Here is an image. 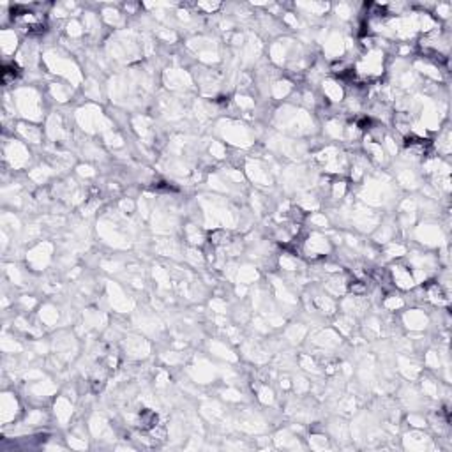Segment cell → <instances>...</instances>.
Masks as SVG:
<instances>
[{
	"label": "cell",
	"instance_id": "obj_1",
	"mask_svg": "<svg viewBox=\"0 0 452 452\" xmlns=\"http://www.w3.org/2000/svg\"><path fill=\"white\" fill-rule=\"evenodd\" d=\"M48 15L50 13L44 9L43 4H16L9 11L13 27L25 32L27 36H39V34H43L46 30Z\"/></svg>",
	"mask_w": 452,
	"mask_h": 452
},
{
	"label": "cell",
	"instance_id": "obj_2",
	"mask_svg": "<svg viewBox=\"0 0 452 452\" xmlns=\"http://www.w3.org/2000/svg\"><path fill=\"white\" fill-rule=\"evenodd\" d=\"M389 276H391V283H394V286H398L399 290H412L413 285H415L413 272L406 265H401V263L394 265L389 270Z\"/></svg>",
	"mask_w": 452,
	"mask_h": 452
},
{
	"label": "cell",
	"instance_id": "obj_3",
	"mask_svg": "<svg viewBox=\"0 0 452 452\" xmlns=\"http://www.w3.org/2000/svg\"><path fill=\"white\" fill-rule=\"evenodd\" d=\"M297 9L302 11V15H313V16H322L330 9L329 4L323 2H308V4H297Z\"/></svg>",
	"mask_w": 452,
	"mask_h": 452
},
{
	"label": "cell",
	"instance_id": "obj_4",
	"mask_svg": "<svg viewBox=\"0 0 452 452\" xmlns=\"http://www.w3.org/2000/svg\"><path fill=\"white\" fill-rule=\"evenodd\" d=\"M16 44H18V37H16L15 30H2V50H4V53H13L16 50Z\"/></svg>",
	"mask_w": 452,
	"mask_h": 452
},
{
	"label": "cell",
	"instance_id": "obj_5",
	"mask_svg": "<svg viewBox=\"0 0 452 452\" xmlns=\"http://www.w3.org/2000/svg\"><path fill=\"white\" fill-rule=\"evenodd\" d=\"M20 76V69L18 65L15 64H6L4 71H2V85L9 87V85H15V81L18 80Z\"/></svg>",
	"mask_w": 452,
	"mask_h": 452
},
{
	"label": "cell",
	"instance_id": "obj_6",
	"mask_svg": "<svg viewBox=\"0 0 452 452\" xmlns=\"http://www.w3.org/2000/svg\"><path fill=\"white\" fill-rule=\"evenodd\" d=\"M101 15H103V18L110 23V25H119V23H122V20H124L122 13H120L117 8H113V6H105L103 11H101Z\"/></svg>",
	"mask_w": 452,
	"mask_h": 452
},
{
	"label": "cell",
	"instance_id": "obj_7",
	"mask_svg": "<svg viewBox=\"0 0 452 452\" xmlns=\"http://www.w3.org/2000/svg\"><path fill=\"white\" fill-rule=\"evenodd\" d=\"M334 13H336L341 20H348L351 15H353V6L348 4V2H341V4H337L336 8H334Z\"/></svg>",
	"mask_w": 452,
	"mask_h": 452
},
{
	"label": "cell",
	"instance_id": "obj_8",
	"mask_svg": "<svg viewBox=\"0 0 452 452\" xmlns=\"http://www.w3.org/2000/svg\"><path fill=\"white\" fill-rule=\"evenodd\" d=\"M83 32L85 30L81 29V25L76 22V20H71V22L67 23V34L71 37H80V36H83Z\"/></svg>",
	"mask_w": 452,
	"mask_h": 452
},
{
	"label": "cell",
	"instance_id": "obj_9",
	"mask_svg": "<svg viewBox=\"0 0 452 452\" xmlns=\"http://www.w3.org/2000/svg\"><path fill=\"white\" fill-rule=\"evenodd\" d=\"M196 9H198V11H202L203 15H212V13H216V11H219L221 9V4H205V2H198V4H196Z\"/></svg>",
	"mask_w": 452,
	"mask_h": 452
}]
</instances>
